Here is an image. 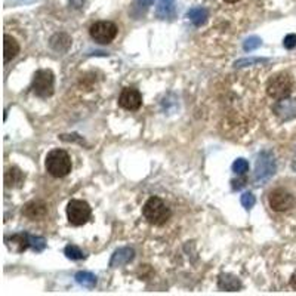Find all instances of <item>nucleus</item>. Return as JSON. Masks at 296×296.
Returning a JSON list of instances; mask_svg holds the SVG:
<instances>
[{
    "label": "nucleus",
    "mask_w": 296,
    "mask_h": 296,
    "mask_svg": "<svg viewBox=\"0 0 296 296\" xmlns=\"http://www.w3.org/2000/svg\"><path fill=\"white\" fill-rule=\"evenodd\" d=\"M46 170L55 178H64L71 172V159L64 150H52L46 156Z\"/></svg>",
    "instance_id": "nucleus-1"
},
{
    "label": "nucleus",
    "mask_w": 296,
    "mask_h": 296,
    "mask_svg": "<svg viewBox=\"0 0 296 296\" xmlns=\"http://www.w3.org/2000/svg\"><path fill=\"white\" fill-rule=\"evenodd\" d=\"M142 215L150 224L153 225H163L170 218V209L165 204V201L159 197L148 198L147 203L142 208Z\"/></svg>",
    "instance_id": "nucleus-2"
},
{
    "label": "nucleus",
    "mask_w": 296,
    "mask_h": 296,
    "mask_svg": "<svg viewBox=\"0 0 296 296\" xmlns=\"http://www.w3.org/2000/svg\"><path fill=\"white\" fill-rule=\"evenodd\" d=\"M293 89V80L287 73H280L271 77L267 84V94L273 99H286L292 94Z\"/></svg>",
    "instance_id": "nucleus-3"
},
{
    "label": "nucleus",
    "mask_w": 296,
    "mask_h": 296,
    "mask_svg": "<svg viewBox=\"0 0 296 296\" xmlns=\"http://www.w3.org/2000/svg\"><path fill=\"white\" fill-rule=\"evenodd\" d=\"M91 214H92V209L84 200H71L67 204L68 222L74 227H80L83 224H86L87 219L91 218Z\"/></svg>",
    "instance_id": "nucleus-4"
},
{
    "label": "nucleus",
    "mask_w": 296,
    "mask_h": 296,
    "mask_svg": "<svg viewBox=\"0 0 296 296\" xmlns=\"http://www.w3.org/2000/svg\"><path fill=\"white\" fill-rule=\"evenodd\" d=\"M53 73L50 70H39L36 71L32 83L34 95L40 98H48L53 94Z\"/></svg>",
    "instance_id": "nucleus-5"
},
{
    "label": "nucleus",
    "mask_w": 296,
    "mask_h": 296,
    "mask_svg": "<svg viewBox=\"0 0 296 296\" xmlns=\"http://www.w3.org/2000/svg\"><path fill=\"white\" fill-rule=\"evenodd\" d=\"M117 32H119L117 25L111 21H98L89 30L91 37L101 45L111 43L115 39V36H117Z\"/></svg>",
    "instance_id": "nucleus-6"
},
{
    "label": "nucleus",
    "mask_w": 296,
    "mask_h": 296,
    "mask_svg": "<svg viewBox=\"0 0 296 296\" xmlns=\"http://www.w3.org/2000/svg\"><path fill=\"white\" fill-rule=\"evenodd\" d=\"M270 208L276 212H286L295 206V197L284 188H276L270 194Z\"/></svg>",
    "instance_id": "nucleus-7"
},
{
    "label": "nucleus",
    "mask_w": 296,
    "mask_h": 296,
    "mask_svg": "<svg viewBox=\"0 0 296 296\" xmlns=\"http://www.w3.org/2000/svg\"><path fill=\"white\" fill-rule=\"evenodd\" d=\"M119 104L120 107H123L125 110L135 111L141 107L142 104V95L139 94V91L133 89V87H125L119 97Z\"/></svg>",
    "instance_id": "nucleus-8"
},
{
    "label": "nucleus",
    "mask_w": 296,
    "mask_h": 296,
    "mask_svg": "<svg viewBox=\"0 0 296 296\" xmlns=\"http://www.w3.org/2000/svg\"><path fill=\"white\" fill-rule=\"evenodd\" d=\"M276 172V163L270 153H262L256 165V181H267Z\"/></svg>",
    "instance_id": "nucleus-9"
},
{
    "label": "nucleus",
    "mask_w": 296,
    "mask_h": 296,
    "mask_svg": "<svg viewBox=\"0 0 296 296\" xmlns=\"http://www.w3.org/2000/svg\"><path fill=\"white\" fill-rule=\"evenodd\" d=\"M276 114L283 120H290L296 117V99H280L274 107Z\"/></svg>",
    "instance_id": "nucleus-10"
},
{
    "label": "nucleus",
    "mask_w": 296,
    "mask_h": 296,
    "mask_svg": "<svg viewBox=\"0 0 296 296\" xmlns=\"http://www.w3.org/2000/svg\"><path fill=\"white\" fill-rule=\"evenodd\" d=\"M46 214H48V208H46V204H45L43 201H40V200L30 201V203L25 204V208H24V215H25L27 218L33 219V221L45 218Z\"/></svg>",
    "instance_id": "nucleus-11"
},
{
    "label": "nucleus",
    "mask_w": 296,
    "mask_h": 296,
    "mask_svg": "<svg viewBox=\"0 0 296 296\" xmlns=\"http://www.w3.org/2000/svg\"><path fill=\"white\" fill-rule=\"evenodd\" d=\"M24 180H25V175L21 169H18L15 166L6 169L5 172V185L8 188H18L24 184Z\"/></svg>",
    "instance_id": "nucleus-12"
},
{
    "label": "nucleus",
    "mask_w": 296,
    "mask_h": 296,
    "mask_svg": "<svg viewBox=\"0 0 296 296\" xmlns=\"http://www.w3.org/2000/svg\"><path fill=\"white\" fill-rule=\"evenodd\" d=\"M135 256V252L131 247H122L119 250H115L114 255L111 256V261H110V267L117 268V267H123L126 263H129Z\"/></svg>",
    "instance_id": "nucleus-13"
},
{
    "label": "nucleus",
    "mask_w": 296,
    "mask_h": 296,
    "mask_svg": "<svg viewBox=\"0 0 296 296\" xmlns=\"http://www.w3.org/2000/svg\"><path fill=\"white\" fill-rule=\"evenodd\" d=\"M19 53V45L18 42L9 34H5L3 37V58L5 63H9L11 60H14Z\"/></svg>",
    "instance_id": "nucleus-14"
},
{
    "label": "nucleus",
    "mask_w": 296,
    "mask_h": 296,
    "mask_svg": "<svg viewBox=\"0 0 296 296\" xmlns=\"http://www.w3.org/2000/svg\"><path fill=\"white\" fill-rule=\"evenodd\" d=\"M6 245L9 246V249L21 253L30 247V237L28 234H14L11 239H6Z\"/></svg>",
    "instance_id": "nucleus-15"
},
{
    "label": "nucleus",
    "mask_w": 296,
    "mask_h": 296,
    "mask_svg": "<svg viewBox=\"0 0 296 296\" xmlns=\"http://www.w3.org/2000/svg\"><path fill=\"white\" fill-rule=\"evenodd\" d=\"M218 284H219L221 289L228 290V292H234V290H237V289L242 287L240 281L235 279V277H232V276H228V274H222V276L219 277Z\"/></svg>",
    "instance_id": "nucleus-16"
},
{
    "label": "nucleus",
    "mask_w": 296,
    "mask_h": 296,
    "mask_svg": "<svg viewBox=\"0 0 296 296\" xmlns=\"http://www.w3.org/2000/svg\"><path fill=\"white\" fill-rule=\"evenodd\" d=\"M188 18L191 19V22L194 24V25H203L204 22H206V19L209 17V14H208V11L204 9V8H193V9H190L188 11Z\"/></svg>",
    "instance_id": "nucleus-17"
},
{
    "label": "nucleus",
    "mask_w": 296,
    "mask_h": 296,
    "mask_svg": "<svg viewBox=\"0 0 296 296\" xmlns=\"http://www.w3.org/2000/svg\"><path fill=\"white\" fill-rule=\"evenodd\" d=\"M76 281L83 286V287H87V289H92V287H95V284H97V277L92 274V273H89V271H79L77 274H76Z\"/></svg>",
    "instance_id": "nucleus-18"
},
{
    "label": "nucleus",
    "mask_w": 296,
    "mask_h": 296,
    "mask_svg": "<svg viewBox=\"0 0 296 296\" xmlns=\"http://www.w3.org/2000/svg\"><path fill=\"white\" fill-rule=\"evenodd\" d=\"M64 252H66L67 258H68V259H73V261H79V259H83V258H84L82 250H80L77 246H74V245H68Z\"/></svg>",
    "instance_id": "nucleus-19"
},
{
    "label": "nucleus",
    "mask_w": 296,
    "mask_h": 296,
    "mask_svg": "<svg viewBox=\"0 0 296 296\" xmlns=\"http://www.w3.org/2000/svg\"><path fill=\"white\" fill-rule=\"evenodd\" d=\"M30 247H33L36 252H42L45 247H46V240L43 237H34V235H30Z\"/></svg>",
    "instance_id": "nucleus-20"
},
{
    "label": "nucleus",
    "mask_w": 296,
    "mask_h": 296,
    "mask_svg": "<svg viewBox=\"0 0 296 296\" xmlns=\"http://www.w3.org/2000/svg\"><path fill=\"white\" fill-rule=\"evenodd\" d=\"M261 43H262V40H261L259 37L253 36V37H249V39H247L246 42H245V45H243V48H245L246 52H250V50H255L256 48H259Z\"/></svg>",
    "instance_id": "nucleus-21"
},
{
    "label": "nucleus",
    "mask_w": 296,
    "mask_h": 296,
    "mask_svg": "<svg viewBox=\"0 0 296 296\" xmlns=\"http://www.w3.org/2000/svg\"><path fill=\"white\" fill-rule=\"evenodd\" d=\"M232 170L235 172V173H246L247 170H249V163H247L245 159H237L234 163H232Z\"/></svg>",
    "instance_id": "nucleus-22"
},
{
    "label": "nucleus",
    "mask_w": 296,
    "mask_h": 296,
    "mask_svg": "<svg viewBox=\"0 0 296 296\" xmlns=\"http://www.w3.org/2000/svg\"><path fill=\"white\" fill-rule=\"evenodd\" d=\"M242 204H243V208H246V209H250V208H253L255 206V196L252 194V193H245L243 196H242Z\"/></svg>",
    "instance_id": "nucleus-23"
},
{
    "label": "nucleus",
    "mask_w": 296,
    "mask_h": 296,
    "mask_svg": "<svg viewBox=\"0 0 296 296\" xmlns=\"http://www.w3.org/2000/svg\"><path fill=\"white\" fill-rule=\"evenodd\" d=\"M283 45L286 49H293L296 46V34H287L283 40Z\"/></svg>",
    "instance_id": "nucleus-24"
},
{
    "label": "nucleus",
    "mask_w": 296,
    "mask_h": 296,
    "mask_svg": "<svg viewBox=\"0 0 296 296\" xmlns=\"http://www.w3.org/2000/svg\"><path fill=\"white\" fill-rule=\"evenodd\" d=\"M290 286H292L293 289H296V270L295 273L292 274V277H290Z\"/></svg>",
    "instance_id": "nucleus-25"
},
{
    "label": "nucleus",
    "mask_w": 296,
    "mask_h": 296,
    "mask_svg": "<svg viewBox=\"0 0 296 296\" xmlns=\"http://www.w3.org/2000/svg\"><path fill=\"white\" fill-rule=\"evenodd\" d=\"M162 2V6H169L173 0H160Z\"/></svg>",
    "instance_id": "nucleus-26"
},
{
    "label": "nucleus",
    "mask_w": 296,
    "mask_h": 296,
    "mask_svg": "<svg viewBox=\"0 0 296 296\" xmlns=\"http://www.w3.org/2000/svg\"><path fill=\"white\" fill-rule=\"evenodd\" d=\"M227 3H235V2H239V0H225Z\"/></svg>",
    "instance_id": "nucleus-27"
},
{
    "label": "nucleus",
    "mask_w": 296,
    "mask_h": 296,
    "mask_svg": "<svg viewBox=\"0 0 296 296\" xmlns=\"http://www.w3.org/2000/svg\"><path fill=\"white\" fill-rule=\"evenodd\" d=\"M293 167H295V169H296V159H295V163H293Z\"/></svg>",
    "instance_id": "nucleus-28"
}]
</instances>
